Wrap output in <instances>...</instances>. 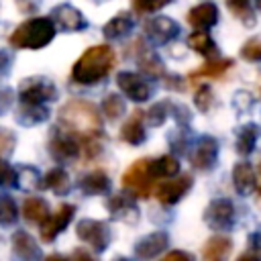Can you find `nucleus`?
Masks as SVG:
<instances>
[{
	"label": "nucleus",
	"mask_w": 261,
	"mask_h": 261,
	"mask_svg": "<svg viewBox=\"0 0 261 261\" xmlns=\"http://www.w3.org/2000/svg\"><path fill=\"white\" fill-rule=\"evenodd\" d=\"M75 234L82 243H86L96 255H102L110 243H112V230L108 222L94 220V218H82L75 226Z\"/></svg>",
	"instance_id": "nucleus-6"
},
{
	"label": "nucleus",
	"mask_w": 261,
	"mask_h": 261,
	"mask_svg": "<svg viewBox=\"0 0 261 261\" xmlns=\"http://www.w3.org/2000/svg\"><path fill=\"white\" fill-rule=\"evenodd\" d=\"M0 188H16V169L0 157Z\"/></svg>",
	"instance_id": "nucleus-42"
},
{
	"label": "nucleus",
	"mask_w": 261,
	"mask_h": 261,
	"mask_svg": "<svg viewBox=\"0 0 261 261\" xmlns=\"http://www.w3.org/2000/svg\"><path fill=\"white\" fill-rule=\"evenodd\" d=\"M202 218L212 230H230L237 222V208L228 198H214L206 206Z\"/></svg>",
	"instance_id": "nucleus-10"
},
{
	"label": "nucleus",
	"mask_w": 261,
	"mask_h": 261,
	"mask_svg": "<svg viewBox=\"0 0 261 261\" xmlns=\"http://www.w3.org/2000/svg\"><path fill=\"white\" fill-rule=\"evenodd\" d=\"M133 29H135V18H133V14L126 12V10H120L114 18H110V20L102 27V35H104V39H108V41H120V39L128 37V35L133 33Z\"/></svg>",
	"instance_id": "nucleus-20"
},
{
	"label": "nucleus",
	"mask_w": 261,
	"mask_h": 261,
	"mask_svg": "<svg viewBox=\"0 0 261 261\" xmlns=\"http://www.w3.org/2000/svg\"><path fill=\"white\" fill-rule=\"evenodd\" d=\"M167 247H169L167 230H155V232H149V234L137 239L133 253L139 259H153V257H159Z\"/></svg>",
	"instance_id": "nucleus-16"
},
{
	"label": "nucleus",
	"mask_w": 261,
	"mask_h": 261,
	"mask_svg": "<svg viewBox=\"0 0 261 261\" xmlns=\"http://www.w3.org/2000/svg\"><path fill=\"white\" fill-rule=\"evenodd\" d=\"M22 216H24V220L41 226L47 220V216H49V204H47V200H43L39 196H29L22 202Z\"/></svg>",
	"instance_id": "nucleus-29"
},
{
	"label": "nucleus",
	"mask_w": 261,
	"mask_h": 261,
	"mask_svg": "<svg viewBox=\"0 0 261 261\" xmlns=\"http://www.w3.org/2000/svg\"><path fill=\"white\" fill-rule=\"evenodd\" d=\"M253 104H255L253 94L251 92H245V90H239L234 94V98H232V106H234V110L239 114H249L251 108H253Z\"/></svg>",
	"instance_id": "nucleus-41"
},
{
	"label": "nucleus",
	"mask_w": 261,
	"mask_h": 261,
	"mask_svg": "<svg viewBox=\"0 0 261 261\" xmlns=\"http://www.w3.org/2000/svg\"><path fill=\"white\" fill-rule=\"evenodd\" d=\"M241 57L247 61H261V37H251L249 41H245V45L241 47Z\"/></svg>",
	"instance_id": "nucleus-40"
},
{
	"label": "nucleus",
	"mask_w": 261,
	"mask_h": 261,
	"mask_svg": "<svg viewBox=\"0 0 261 261\" xmlns=\"http://www.w3.org/2000/svg\"><path fill=\"white\" fill-rule=\"evenodd\" d=\"M239 259H261V230L249 234V249L241 253Z\"/></svg>",
	"instance_id": "nucleus-43"
},
{
	"label": "nucleus",
	"mask_w": 261,
	"mask_h": 261,
	"mask_svg": "<svg viewBox=\"0 0 261 261\" xmlns=\"http://www.w3.org/2000/svg\"><path fill=\"white\" fill-rule=\"evenodd\" d=\"M157 179L159 177L153 171L151 159L143 157L126 167V171L122 173V188L126 192H130L135 198H149L153 194Z\"/></svg>",
	"instance_id": "nucleus-4"
},
{
	"label": "nucleus",
	"mask_w": 261,
	"mask_h": 261,
	"mask_svg": "<svg viewBox=\"0 0 261 261\" xmlns=\"http://www.w3.org/2000/svg\"><path fill=\"white\" fill-rule=\"evenodd\" d=\"M12 61H14V55L8 49H0V80H4L10 73Z\"/></svg>",
	"instance_id": "nucleus-47"
},
{
	"label": "nucleus",
	"mask_w": 261,
	"mask_h": 261,
	"mask_svg": "<svg viewBox=\"0 0 261 261\" xmlns=\"http://www.w3.org/2000/svg\"><path fill=\"white\" fill-rule=\"evenodd\" d=\"M77 188L86 196H102V194H110L112 184H110V177H108L106 171L94 169V171H90V173L80 177Z\"/></svg>",
	"instance_id": "nucleus-21"
},
{
	"label": "nucleus",
	"mask_w": 261,
	"mask_h": 261,
	"mask_svg": "<svg viewBox=\"0 0 261 261\" xmlns=\"http://www.w3.org/2000/svg\"><path fill=\"white\" fill-rule=\"evenodd\" d=\"M43 188L51 190L55 196H67L71 190V179L63 167H53L43 177Z\"/></svg>",
	"instance_id": "nucleus-28"
},
{
	"label": "nucleus",
	"mask_w": 261,
	"mask_h": 261,
	"mask_svg": "<svg viewBox=\"0 0 261 261\" xmlns=\"http://www.w3.org/2000/svg\"><path fill=\"white\" fill-rule=\"evenodd\" d=\"M116 86L120 88V92L126 98H130L137 104L147 102L155 96V84L151 82V77H145V75L135 73V71H118L116 73Z\"/></svg>",
	"instance_id": "nucleus-9"
},
{
	"label": "nucleus",
	"mask_w": 261,
	"mask_h": 261,
	"mask_svg": "<svg viewBox=\"0 0 261 261\" xmlns=\"http://www.w3.org/2000/svg\"><path fill=\"white\" fill-rule=\"evenodd\" d=\"M224 2L237 20H241L245 27H255L257 18L253 10V0H224Z\"/></svg>",
	"instance_id": "nucleus-33"
},
{
	"label": "nucleus",
	"mask_w": 261,
	"mask_h": 261,
	"mask_svg": "<svg viewBox=\"0 0 261 261\" xmlns=\"http://www.w3.org/2000/svg\"><path fill=\"white\" fill-rule=\"evenodd\" d=\"M194 106H196L202 114H206V112L210 110V106H212V88H210L208 84H200V86H198V90H196V94H194Z\"/></svg>",
	"instance_id": "nucleus-39"
},
{
	"label": "nucleus",
	"mask_w": 261,
	"mask_h": 261,
	"mask_svg": "<svg viewBox=\"0 0 261 261\" xmlns=\"http://www.w3.org/2000/svg\"><path fill=\"white\" fill-rule=\"evenodd\" d=\"M12 102H14V92L10 88H0V116L10 110Z\"/></svg>",
	"instance_id": "nucleus-48"
},
{
	"label": "nucleus",
	"mask_w": 261,
	"mask_h": 261,
	"mask_svg": "<svg viewBox=\"0 0 261 261\" xmlns=\"http://www.w3.org/2000/svg\"><path fill=\"white\" fill-rule=\"evenodd\" d=\"M165 259H186V261H192L194 257L190 253H186V251H171V253L165 255Z\"/></svg>",
	"instance_id": "nucleus-49"
},
{
	"label": "nucleus",
	"mask_w": 261,
	"mask_h": 261,
	"mask_svg": "<svg viewBox=\"0 0 261 261\" xmlns=\"http://www.w3.org/2000/svg\"><path fill=\"white\" fill-rule=\"evenodd\" d=\"M171 116H173V120L177 124H190L192 122V110L186 104L171 102Z\"/></svg>",
	"instance_id": "nucleus-45"
},
{
	"label": "nucleus",
	"mask_w": 261,
	"mask_h": 261,
	"mask_svg": "<svg viewBox=\"0 0 261 261\" xmlns=\"http://www.w3.org/2000/svg\"><path fill=\"white\" fill-rule=\"evenodd\" d=\"M16 4H18V8L24 10V12L35 10V2H31V0H16Z\"/></svg>",
	"instance_id": "nucleus-50"
},
{
	"label": "nucleus",
	"mask_w": 261,
	"mask_h": 261,
	"mask_svg": "<svg viewBox=\"0 0 261 261\" xmlns=\"http://www.w3.org/2000/svg\"><path fill=\"white\" fill-rule=\"evenodd\" d=\"M196 137L190 128V124H177L169 135H167V143H169V149L173 153H177L179 157L181 155H188V151L192 149Z\"/></svg>",
	"instance_id": "nucleus-26"
},
{
	"label": "nucleus",
	"mask_w": 261,
	"mask_h": 261,
	"mask_svg": "<svg viewBox=\"0 0 261 261\" xmlns=\"http://www.w3.org/2000/svg\"><path fill=\"white\" fill-rule=\"evenodd\" d=\"M261 137V126L257 122H245L243 126L237 128V143H234V149L241 157H249L255 147H257V141Z\"/></svg>",
	"instance_id": "nucleus-24"
},
{
	"label": "nucleus",
	"mask_w": 261,
	"mask_h": 261,
	"mask_svg": "<svg viewBox=\"0 0 261 261\" xmlns=\"http://www.w3.org/2000/svg\"><path fill=\"white\" fill-rule=\"evenodd\" d=\"M161 82H163V86H165L167 90H173V92H184V90H186V82H184V77L177 75V73H165V75L161 77Z\"/></svg>",
	"instance_id": "nucleus-46"
},
{
	"label": "nucleus",
	"mask_w": 261,
	"mask_h": 261,
	"mask_svg": "<svg viewBox=\"0 0 261 261\" xmlns=\"http://www.w3.org/2000/svg\"><path fill=\"white\" fill-rule=\"evenodd\" d=\"M100 110H102V114H104L106 118L116 120V118H120V116L126 112V102H124L122 96L110 92V94L104 96V100H102V104H100Z\"/></svg>",
	"instance_id": "nucleus-34"
},
{
	"label": "nucleus",
	"mask_w": 261,
	"mask_h": 261,
	"mask_svg": "<svg viewBox=\"0 0 261 261\" xmlns=\"http://www.w3.org/2000/svg\"><path fill=\"white\" fill-rule=\"evenodd\" d=\"M12 253H14V257L24 259V261H35V259L43 257L41 247L27 230H16L12 234Z\"/></svg>",
	"instance_id": "nucleus-22"
},
{
	"label": "nucleus",
	"mask_w": 261,
	"mask_h": 261,
	"mask_svg": "<svg viewBox=\"0 0 261 261\" xmlns=\"http://www.w3.org/2000/svg\"><path fill=\"white\" fill-rule=\"evenodd\" d=\"M94 2H106V0H94Z\"/></svg>",
	"instance_id": "nucleus-53"
},
{
	"label": "nucleus",
	"mask_w": 261,
	"mask_h": 261,
	"mask_svg": "<svg viewBox=\"0 0 261 261\" xmlns=\"http://www.w3.org/2000/svg\"><path fill=\"white\" fill-rule=\"evenodd\" d=\"M116 53L110 45H94L86 49L71 67V82L77 86L102 84L114 69Z\"/></svg>",
	"instance_id": "nucleus-1"
},
{
	"label": "nucleus",
	"mask_w": 261,
	"mask_h": 261,
	"mask_svg": "<svg viewBox=\"0 0 261 261\" xmlns=\"http://www.w3.org/2000/svg\"><path fill=\"white\" fill-rule=\"evenodd\" d=\"M16 220H18V206H16L14 198L8 194L0 196V226H4V228L14 226Z\"/></svg>",
	"instance_id": "nucleus-37"
},
{
	"label": "nucleus",
	"mask_w": 261,
	"mask_h": 261,
	"mask_svg": "<svg viewBox=\"0 0 261 261\" xmlns=\"http://www.w3.org/2000/svg\"><path fill=\"white\" fill-rule=\"evenodd\" d=\"M57 27L51 16H33L24 22H20L12 33H10V45L14 49H43L55 39Z\"/></svg>",
	"instance_id": "nucleus-3"
},
{
	"label": "nucleus",
	"mask_w": 261,
	"mask_h": 261,
	"mask_svg": "<svg viewBox=\"0 0 261 261\" xmlns=\"http://www.w3.org/2000/svg\"><path fill=\"white\" fill-rule=\"evenodd\" d=\"M253 6H255L259 12H261V0H253Z\"/></svg>",
	"instance_id": "nucleus-52"
},
{
	"label": "nucleus",
	"mask_w": 261,
	"mask_h": 261,
	"mask_svg": "<svg viewBox=\"0 0 261 261\" xmlns=\"http://www.w3.org/2000/svg\"><path fill=\"white\" fill-rule=\"evenodd\" d=\"M194 186V177L190 173H177L171 175L169 179H165L161 186H157L155 196L159 200V204L163 206H175Z\"/></svg>",
	"instance_id": "nucleus-12"
},
{
	"label": "nucleus",
	"mask_w": 261,
	"mask_h": 261,
	"mask_svg": "<svg viewBox=\"0 0 261 261\" xmlns=\"http://www.w3.org/2000/svg\"><path fill=\"white\" fill-rule=\"evenodd\" d=\"M55 22V27H59L61 31L65 33H80V31H86L90 27L88 18L84 16L82 10H77L75 6L63 2V4H57L51 8V14H49Z\"/></svg>",
	"instance_id": "nucleus-14"
},
{
	"label": "nucleus",
	"mask_w": 261,
	"mask_h": 261,
	"mask_svg": "<svg viewBox=\"0 0 261 261\" xmlns=\"http://www.w3.org/2000/svg\"><path fill=\"white\" fill-rule=\"evenodd\" d=\"M47 149H49V155L57 163H71V161H75V159L82 157L80 137H75L73 133H69L67 128H63L61 124L51 128Z\"/></svg>",
	"instance_id": "nucleus-5"
},
{
	"label": "nucleus",
	"mask_w": 261,
	"mask_h": 261,
	"mask_svg": "<svg viewBox=\"0 0 261 261\" xmlns=\"http://www.w3.org/2000/svg\"><path fill=\"white\" fill-rule=\"evenodd\" d=\"M234 65L232 59H220V57H210L202 67L194 69L190 73V80H198V77H220L226 69H230Z\"/></svg>",
	"instance_id": "nucleus-31"
},
{
	"label": "nucleus",
	"mask_w": 261,
	"mask_h": 261,
	"mask_svg": "<svg viewBox=\"0 0 261 261\" xmlns=\"http://www.w3.org/2000/svg\"><path fill=\"white\" fill-rule=\"evenodd\" d=\"M169 116H171V100H161V102H155L145 112V122L147 126H161Z\"/></svg>",
	"instance_id": "nucleus-35"
},
{
	"label": "nucleus",
	"mask_w": 261,
	"mask_h": 261,
	"mask_svg": "<svg viewBox=\"0 0 261 261\" xmlns=\"http://www.w3.org/2000/svg\"><path fill=\"white\" fill-rule=\"evenodd\" d=\"M143 31H145V37L153 45H167L179 37L181 27L169 16H151L143 24Z\"/></svg>",
	"instance_id": "nucleus-11"
},
{
	"label": "nucleus",
	"mask_w": 261,
	"mask_h": 261,
	"mask_svg": "<svg viewBox=\"0 0 261 261\" xmlns=\"http://www.w3.org/2000/svg\"><path fill=\"white\" fill-rule=\"evenodd\" d=\"M57 120L63 128H67L69 133H73L80 139L104 137L102 116H100L98 108L88 100H69V102H65L57 112Z\"/></svg>",
	"instance_id": "nucleus-2"
},
{
	"label": "nucleus",
	"mask_w": 261,
	"mask_h": 261,
	"mask_svg": "<svg viewBox=\"0 0 261 261\" xmlns=\"http://www.w3.org/2000/svg\"><path fill=\"white\" fill-rule=\"evenodd\" d=\"M151 165H153V171L157 177H171V175L179 173V159H175L173 155L155 157V159H151Z\"/></svg>",
	"instance_id": "nucleus-36"
},
{
	"label": "nucleus",
	"mask_w": 261,
	"mask_h": 261,
	"mask_svg": "<svg viewBox=\"0 0 261 261\" xmlns=\"http://www.w3.org/2000/svg\"><path fill=\"white\" fill-rule=\"evenodd\" d=\"M230 251H232V241L228 237L216 234L206 241V245L202 249V257L206 261H220V259H226L230 255Z\"/></svg>",
	"instance_id": "nucleus-30"
},
{
	"label": "nucleus",
	"mask_w": 261,
	"mask_h": 261,
	"mask_svg": "<svg viewBox=\"0 0 261 261\" xmlns=\"http://www.w3.org/2000/svg\"><path fill=\"white\" fill-rule=\"evenodd\" d=\"M49 114H51V110L47 108V104H24V102H20V106L14 114V120L20 126H37V124L49 120Z\"/></svg>",
	"instance_id": "nucleus-25"
},
{
	"label": "nucleus",
	"mask_w": 261,
	"mask_h": 261,
	"mask_svg": "<svg viewBox=\"0 0 261 261\" xmlns=\"http://www.w3.org/2000/svg\"><path fill=\"white\" fill-rule=\"evenodd\" d=\"M218 151H220V143L216 137L200 135L194 141L192 149L188 151V159L196 171H210L218 163Z\"/></svg>",
	"instance_id": "nucleus-8"
},
{
	"label": "nucleus",
	"mask_w": 261,
	"mask_h": 261,
	"mask_svg": "<svg viewBox=\"0 0 261 261\" xmlns=\"http://www.w3.org/2000/svg\"><path fill=\"white\" fill-rule=\"evenodd\" d=\"M59 98L57 86L43 75H33L20 82L18 86V100L24 104H47Z\"/></svg>",
	"instance_id": "nucleus-7"
},
{
	"label": "nucleus",
	"mask_w": 261,
	"mask_h": 261,
	"mask_svg": "<svg viewBox=\"0 0 261 261\" xmlns=\"http://www.w3.org/2000/svg\"><path fill=\"white\" fill-rule=\"evenodd\" d=\"M173 4V0H130V6H133V12L135 14H153V12H159L161 8Z\"/></svg>",
	"instance_id": "nucleus-38"
},
{
	"label": "nucleus",
	"mask_w": 261,
	"mask_h": 261,
	"mask_svg": "<svg viewBox=\"0 0 261 261\" xmlns=\"http://www.w3.org/2000/svg\"><path fill=\"white\" fill-rule=\"evenodd\" d=\"M135 59H137V65L141 67V71L147 75V77H151V80H161L167 71H165V67H163V61H161V57L153 51V49H147V47H143V41H137L135 43Z\"/></svg>",
	"instance_id": "nucleus-17"
},
{
	"label": "nucleus",
	"mask_w": 261,
	"mask_h": 261,
	"mask_svg": "<svg viewBox=\"0 0 261 261\" xmlns=\"http://www.w3.org/2000/svg\"><path fill=\"white\" fill-rule=\"evenodd\" d=\"M16 188L24 190V192H35L39 188H43V177L41 171L33 165H22L16 169Z\"/></svg>",
	"instance_id": "nucleus-32"
},
{
	"label": "nucleus",
	"mask_w": 261,
	"mask_h": 261,
	"mask_svg": "<svg viewBox=\"0 0 261 261\" xmlns=\"http://www.w3.org/2000/svg\"><path fill=\"white\" fill-rule=\"evenodd\" d=\"M75 216V206L73 204H61L53 214L47 216V220L41 224V241L45 243H53L73 220Z\"/></svg>",
	"instance_id": "nucleus-15"
},
{
	"label": "nucleus",
	"mask_w": 261,
	"mask_h": 261,
	"mask_svg": "<svg viewBox=\"0 0 261 261\" xmlns=\"http://www.w3.org/2000/svg\"><path fill=\"white\" fill-rule=\"evenodd\" d=\"M120 139L133 147H139L147 141V128H145V112L135 110L133 116L122 124L120 128Z\"/></svg>",
	"instance_id": "nucleus-19"
},
{
	"label": "nucleus",
	"mask_w": 261,
	"mask_h": 261,
	"mask_svg": "<svg viewBox=\"0 0 261 261\" xmlns=\"http://www.w3.org/2000/svg\"><path fill=\"white\" fill-rule=\"evenodd\" d=\"M106 210L110 212V216L118 222H124V224H137L139 218H141V212H139V206L135 202V196L130 192L126 194H110L108 200L104 202Z\"/></svg>",
	"instance_id": "nucleus-13"
},
{
	"label": "nucleus",
	"mask_w": 261,
	"mask_h": 261,
	"mask_svg": "<svg viewBox=\"0 0 261 261\" xmlns=\"http://www.w3.org/2000/svg\"><path fill=\"white\" fill-rule=\"evenodd\" d=\"M188 47L192 51H196L198 55L210 59V57H218V45L216 41L206 33V31H200V29H194V33L188 37Z\"/></svg>",
	"instance_id": "nucleus-27"
},
{
	"label": "nucleus",
	"mask_w": 261,
	"mask_h": 261,
	"mask_svg": "<svg viewBox=\"0 0 261 261\" xmlns=\"http://www.w3.org/2000/svg\"><path fill=\"white\" fill-rule=\"evenodd\" d=\"M257 190H259V196H261V161H259V177H257Z\"/></svg>",
	"instance_id": "nucleus-51"
},
{
	"label": "nucleus",
	"mask_w": 261,
	"mask_h": 261,
	"mask_svg": "<svg viewBox=\"0 0 261 261\" xmlns=\"http://www.w3.org/2000/svg\"><path fill=\"white\" fill-rule=\"evenodd\" d=\"M232 186L239 196H249L257 188V175L249 161H239L232 167Z\"/></svg>",
	"instance_id": "nucleus-23"
},
{
	"label": "nucleus",
	"mask_w": 261,
	"mask_h": 261,
	"mask_svg": "<svg viewBox=\"0 0 261 261\" xmlns=\"http://www.w3.org/2000/svg\"><path fill=\"white\" fill-rule=\"evenodd\" d=\"M16 145V135L4 126H0V157H6L14 151Z\"/></svg>",
	"instance_id": "nucleus-44"
},
{
	"label": "nucleus",
	"mask_w": 261,
	"mask_h": 261,
	"mask_svg": "<svg viewBox=\"0 0 261 261\" xmlns=\"http://www.w3.org/2000/svg\"><path fill=\"white\" fill-rule=\"evenodd\" d=\"M218 18H220V12L214 2H202L190 8L188 12V22L192 24V29H200V31L212 29L214 24H218Z\"/></svg>",
	"instance_id": "nucleus-18"
}]
</instances>
